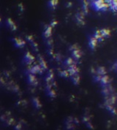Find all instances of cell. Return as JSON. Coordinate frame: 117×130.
Segmentation results:
<instances>
[{
    "label": "cell",
    "instance_id": "obj_1",
    "mask_svg": "<svg viewBox=\"0 0 117 130\" xmlns=\"http://www.w3.org/2000/svg\"><path fill=\"white\" fill-rule=\"evenodd\" d=\"M92 5L94 6V8L96 10H103L105 11L106 10L109 6L108 3H105L104 1L103 0H97V1H94L92 3Z\"/></svg>",
    "mask_w": 117,
    "mask_h": 130
},
{
    "label": "cell",
    "instance_id": "obj_2",
    "mask_svg": "<svg viewBox=\"0 0 117 130\" xmlns=\"http://www.w3.org/2000/svg\"><path fill=\"white\" fill-rule=\"evenodd\" d=\"M78 72H79L78 68L76 67V65L74 64L70 66V67H68V70H67V72H68L69 75H70V76H73L74 75L78 74Z\"/></svg>",
    "mask_w": 117,
    "mask_h": 130
},
{
    "label": "cell",
    "instance_id": "obj_3",
    "mask_svg": "<svg viewBox=\"0 0 117 130\" xmlns=\"http://www.w3.org/2000/svg\"><path fill=\"white\" fill-rule=\"evenodd\" d=\"M30 72L32 75H35V74H37V73L42 74V69L40 67V65H36V66L32 67L30 69Z\"/></svg>",
    "mask_w": 117,
    "mask_h": 130
},
{
    "label": "cell",
    "instance_id": "obj_4",
    "mask_svg": "<svg viewBox=\"0 0 117 130\" xmlns=\"http://www.w3.org/2000/svg\"><path fill=\"white\" fill-rule=\"evenodd\" d=\"M24 59H25V61L28 64H30L34 60H35V57L29 53V52H27L26 53L25 56H24Z\"/></svg>",
    "mask_w": 117,
    "mask_h": 130
},
{
    "label": "cell",
    "instance_id": "obj_5",
    "mask_svg": "<svg viewBox=\"0 0 117 130\" xmlns=\"http://www.w3.org/2000/svg\"><path fill=\"white\" fill-rule=\"evenodd\" d=\"M15 45L16 46L18 47H22L25 45V42L23 41V40L20 39V38H15Z\"/></svg>",
    "mask_w": 117,
    "mask_h": 130
},
{
    "label": "cell",
    "instance_id": "obj_6",
    "mask_svg": "<svg viewBox=\"0 0 117 130\" xmlns=\"http://www.w3.org/2000/svg\"><path fill=\"white\" fill-rule=\"evenodd\" d=\"M97 40L94 37H91L89 39V47H91L92 49H94L95 47L97 46Z\"/></svg>",
    "mask_w": 117,
    "mask_h": 130
},
{
    "label": "cell",
    "instance_id": "obj_7",
    "mask_svg": "<svg viewBox=\"0 0 117 130\" xmlns=\"http://www.w3.org/2000/svg\"><path fill=\"white\" fill-rule=\"evenodd\" d=\"M99 32H100V35L101 37L103 38V37H109L111 35V31L110 30L108 29H103L99 30Z\"/></svg>",
    "mask_w": 117,
    "mask_h": 130
},
{
    "label": "cell",
    "instance_id": "obj_8",
    "mask_svg": "<svg viewBox=\"0 0 117 130\" xmlns=\"http://www.w3.org/2000/svg\"><path fill=\"white\" fill-rule=\"evenodd\" d=\"M81 51L79 49L78 50H74L72 51V56H73V58L76 60H78V59H80L81 57Z\"/></svg>",
    "mask_w": 117,
    "mask_h": 130
},
{
    "label": "cell",
    "instance_id": "obj_9",
    "mask_svg": "<svg viewBox=\"0 0 117 130\" xmlns=\"http://www.w3.org/2000/svg\"><path fill=\"white\" fill-rule=\"evenodd\" d=\"M109 2H108V6L111 7V10H113V11H116L117 10V2L116 1H108Z\"/></svg>",
    "mask_w": 117,
    "mask_h": 130
},
{
    "label": "cell",
    "instance_id": "obj_10",
    "mask_svg": "<svg viewBox=\"0 0 117 130\" xmlns=\"http://www.w3.org/2000/svg\"><path fill=\"white\" fill-rule=\"evenodd\" d=\"M29 83L32 85H37V79L35 77V75H32V74H30L29 75Z\"/></svg>",
    "mask_w": 117,
    "mask_h": 130
},
{
    "label": "cell",
    "instance_id": "obj_11",
    "mask_svg": "<svg viewBox=\"0 0 117 130\" xmlns=\"http://www.w3.org/2000/svg\"><path fill=\"white\" fill-rule=\"evenodd\" d=\"M39 60H40V67L42 70H46L47 69V64L46 62V61L44 59H42V57L39 56Z\"/></svg>",
    "mask_w": 117,
    "mask_h": 130
},
{
    "label": "cell",
    "instance_id": "obj_12",
    "mask_svg": "<svg viewBox=\"0 0 117 130\" xmlns=\"http://www.w3.org/2000/svg\"><path fill=\"white\" fill-rule=\"evenodd\" d=\"M51 34H52V28L51 26H48L44 32V35L46 37L48 38L51 36Z\"/></svg>",
    "mask_w": 117,
    "mask_h": 130
},
{
    "label": "cell",
    "instance_id": "obj_13",
    "mask_svg": "<svg viewBox=\"0 0 117 130\" xmlns=\"http://www.w3.org/2000/svg\"><path fill=\"white\" fill-rule=\"evenodd\" d=\"M97 72L98 75H100V76L101 75H105L106 74V70H105L104 67H99L97 70Z\"/></svg>",
    "mask_w": 117,
    "mask_h": 130
},
{
    "label": "cell",
    "instance_id": "obj_14",
    "mask_svg": "<svg viewBox=\"0 0 117 130\" xmlns=\"http://www.w3.org/2000/svg\"><path fill=\"white\" fill-rule=\"evenodd\" d=\"M7 24H8L9 26H10V27L11 28L12 30L15 31V30L17 29V26H16V25L15 23L12 21V19H10V18H8V19H7Z\"/></svg>",
    "mask_w": 117,
    "mask_h": 130
},
{
    "label": "cell",
    "instance_id": "obj_15",
    "mask_svg": "<svg viewBox=\"0 0 117 130\" xmlns=\"http://www.w3.org/2000/svg\"><path fill=\"white\" fill-rule=\"evenodd\" d=\"M72 80L74 83V84L78 85L79 83H80V77H79V75L78 74H76V75H74L73 76H72Z\"/></svg>",
    "mask_w": 117,
    "mask_h": 130
},
{
    "label": "cell",
    "instance_id": "obj_16",
    "mask_svg": "<svg viewBox=\"0 0 117 130\" xmlns=\"http://www.w3.org/2000/svg\"><path fill=\"white\" fill-rule=\"evenodd\" d=\"M100 82H101L102 84H103V85L108 84V82H109V77L107 76V75H103L101 77V79H100Z\"/></svg>",
    "mask_w": 117,
    "mask_h": 130
},
{
    "label": "cell",
    "instance_id": "obj_17",
    "mask_svg": "<svg viewBox=\"0 0 117 130\" xmlns=\"http://www.w3.org/2000/svg\"><path fill=\"white\" fill-rule=\"evenodd\" d=\"M76 18H77V20H78V24H82V25L84 24V22H83V16L82 15L81 13H78V14L76 15Z\"/></svg>",
    "mask_w": 117,
    "mask_h": 130
},
{
    "label": "cell",
    "instance_id": "obj_18",
    "mask_svg": "<svg viewBox=\"0 0 117 130\" xmlns=\"http://www.w3.org/2000/svg\"><path fill=\"white\" fill-rule=\"evenodd\" d=\"M33 102H34V104H35V107H36L37 108H40V107L42 106L38 98H37V97H36V98H34V99H33Z\"/></svg>",
    "mask_w": 117,
    "mask_h": 130
},
{
    "label": "cell",
    "instance_id": "obj_19",
    "mask_svg": "<svg viewBox=\"0 0 117 130\" xmlns=\"http://www.w3.org/2000/svg\"><path fill=\"white\" fill-rule=\"evenodd\" d=\"M83 12H84V14L85 15H86L88 13V3L86 2V1H84L83 2Z\"/></svg>",
    "mask_w": 117,
    "mask_h": 130
},
{
    "label": "cell",
    "instance_id": "obj_20",
    "mask_svg": "<svg viewBox=\"0 0 117 130\" xmlns=\"http://www.w3.org/2000/svg\"><path fill=\"white\" fill-rule=\"evenodd\" d=\"M64 64L67 65V66L70 67V66H71V65H72L73 64H74V61H73L72 59H71V58H68V59L65 61Z\"/></svg>",
    "mask_w": 117,
    "mask_h": 130
},
{
    "label": "cell",
    "instance_id": "obj_21",
    "mask_svg": "<svg viewBox=\"0 0 117 130\" xmlns=\"http://www.w3.org/2000/svg\"><path fill=\"white\" fill-rule=\"evenodd\" d=\"M57 4H58V1H56V0H53V1L49 2V5L51 7H54Z\"/></svg>",
    "mask_w": 117,
    "mask_h": 130
},
{
    "label": "cell",
    "instance_id": "obj_22",
    "mask_svg": "<svg viewBox=\"0 0 117 130\" xmlns=\"http://www.w3.org/2000/svg\"><path fill=\"white\" fill-rule=\"evenodd\" d=\"M48 94L50 96H51V97H55L56 96V92L54 91V90H53L51 89L48 91Z\"/></svg>",
    "mask_w": 117,
    "mask_h": 130
},
{
    "label": "cell",
    "instance_id": "obj_23",
    "mask_svg": "<svg viewBox=\"0 0 117 130\" xmlns=\"http://www.w3.org/2000/svg\"><path fill=\"white\" fill-rule=\"evenodd\" d=\"M60 75H61L62 77H67L68 76H69V74H68L67 71H66V70H64V71H62L61 72H60Z\"/></svg>",
    "mask_w": 117,
    "mask_h": 130
},
{
    "label": "cell",
    "instance_id": "obj_24",
    "mask_svg": "<svg viewBox=\"0 0 117 130\" xmlns=\"http://www.w3.org/2000/svg\"><path fill=\"white\" fill-rule=\"evenodd\" d=\"M103 94L105 95V96H108L110 94V91L108 89H105L103 91Z\"/></svg>",
    "mask_w": 117,
    "mask_h": 130
},
{
    "label": "cell",
    "instance_id": "obj_25",
    "mask_svg": "<svg viewBox=\"0 0 117 130\" xmlns=\"http://www.w3.org/2000/svg\"><path fill=\"white\" fill-rule=\"evenodd\" d=\"M58 24V22L56 21H54V20H53V21L51 22V27L52 28V27H54L56 24Z\"/></svg>",
    "mask_w": 117,
    "mask_h": 130
},
{
    "label": "cell",
    "instance_id": "obj_26",
    "mask_svg": "<svg viewBox=\"0 0 117 130\" xmlns=\"http://www.w3.org/2000/svg\"><path fill=\"white\" fill-rule=\"evenodd\" d=\"M26 39H27L29 42H34L33 41V37H32V36H27V37H26Z\"/></svg>",
    "mask_w": 117,
    "mask_h": 130
},
{
    "label": "cell",
    "instance_id": "obj_27",
    "mask_svg": "<svg viewBox=\"0 0 117 130\" xmlns=\"http://www.w3.org/2000/svg\"><path fill=\"white\" fill-rule=\"evenodd\" d=\"M101 77H102V76H100V75H97V76H96V77H95V78H94L95 81H100Z\"/></svg>",
    "mask_w": 117,
    "mask_h": 130
},
{
    "label": "cell",
    "instance_id": "obj_28",
    "mask_svg": "<svg viewBox=\"0 0 117 130\" xmlns=\"http://www.w3.org/2000/svg\"><path fill=\"white\" fill-rule=\"evenodd\" d=\"M32 45L34 46V47L36 48V51H37V44L36 42H32Z\"/></svg>",
    "mask_w": 117,
    "mask_h": 130
},
{
    "label": "cell",
    "instance_id": "obj_29",
    "mask_svg": "<svg viewBox=\"0 0 117 130\" xmlns=\"http://www.w3.org/2000/svg\"><path fill=\"white\" fill-rule=\"evenodd\" d=\"M51 42H53V40H48V45H51Z\"/></svg>",
    "mask_w": 117,
    "mask_h": 130
},
{
    "label": "cell",
    "instance_id": "obj_30",
    "mask_svg": "<svg viewBox=\"0 0 117 130\" xmlns=\"http://www.w3.org/2000/svg\"><path fill=\"white\" fill-rule=\"evenodd\" d=\"M0 21H1V18H0Z\"/></svg>",
    "mask_w": 117,
    "mask_h": 130
}]
</instances>
